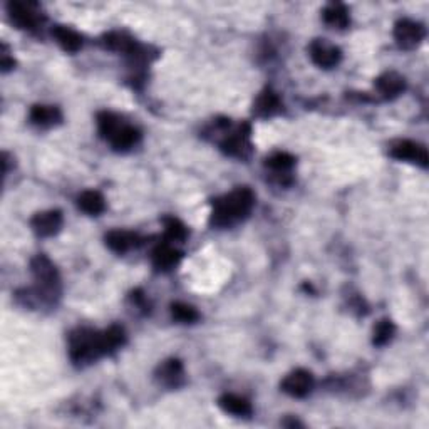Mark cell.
Masks as SVG:
<instances>
[{
	"label": "cell",
	"instance_id": "16",
	"mask_svg": "<svg viewBox=\"0 0 429 429\" xmlns=\"http://www.w3.org/2000/svg\"><path fill=\"white\" fill-rule=\"evenodd\" d=\"M404 86H406L404 78L398 72H386L376 81V89L379 91V94H382L387 99L399 96L404 91Z\"/></svg>",
	"mask_w": 429,
	"mask_h": 429
},
{
	"label": "cell",
	"instance_id": "14",
	"mask_svg": "<svg viewBox=\"0 0 429 429\" xmlns=\"http://www.w3.org/2000/svg\"><path fill=\"white\" fill-rule=\"evenodd\" d=\"M140 244L141 238L136 233L124 232V230H112L106 235V245L116 253L128 252L133 246H137Z\"/></svg>",
	"mask_w": 429,
	"mask_h": 429
},
{
	"label": "cell",
	"instance_id": "11",
	"mask_svg": "<svg viewBox=\"0 0 429 429\" xmlns=\"http://www.w3.org/2000/svg\"><path fill=\"white\" fill-rule=\"evenodd\" d=\"M62 213L59 210H49V212H40L31 220L32 228L39 237H52L62 226Z\"/></svg>",
	"mask_w": 429,
	"mask_h": 429
},
{
	"label": "cell",
	"instance_id": "27",
	"mask_svg": "<svg viewBox=\"0 0 429 429\" xmlns=\"http://www.w3.org/2000/svg\"><path fill=\"white\" fill-rule=\"evenodd\" d=\"M394 335V323L387 319L380 321L378 326L374 327V344L376 346H386Z\"/></svg>",
	"mask_w": 429,
	"mask_h": 429
},
{
	"label": "cell",
	"instance_id": "18",
	"mask_svg": "<svg viewBox=\"0 0 429 429\" xmlns=\"http://www.w3.org/2000/svg\"><path fill=\"white\" fill-rule=\"evenodd\" d=\"M104 44H106L108 49L123 52L126 56H131L140 47V44L124 32H109V34L104 35Z\"/></svg>",
	"mask_w": 429,
	"mask_h": 429
},
{
	"label": "cell",
	"instance_id": "22",
	"mask_svg": "<svg viewBox=\"0 0 429 429\" xmlns=\"http://www.w3.org/2000/svg\"><path fill=\"white\" fill-rule=\"evenodd\" d=\"M323 22L334 29H346L349 26V12L342 3H330L323 9Z\"/></svg>",
	"mask_w": 429,
	"mask_h": 429
},
{
	"label": "cell",
	"instance_id": "4",
	"mask_svg": "<svg viewBox=\"0 0 429 429\" xmlns=\"http://www.w3.org/2000/svg\"><path fill=\"white\" fill-rule=\"evenodd\" d=\"M31 270L34 275L35 282H37V295L39 298H46V301H52L54 295L59 292V274L56 265L52 264L46 255H37L32 258Z\"/></svg>",
	"mask_w": 429,
	"mask_h": 429
},
{
	"label": "cell",
	"instance_id": "23",
	"mask_svg": "<svg viewBox=\"0 0 429 429\" xmlns=\"http://www.w3.org/2000/svg\"><path fill=\"white\" fill-rule=\"evenodd\" d=\"M267 168H270L275 175L278 176H289L290 169L294 168L295 158L289 153H275L267 160Z\"/></svg>",
	"mask_w": 429,
	"mask_h": 429
},
{
	"label": "cell",
	"instance_id": "12",
	"mask_svg": "<svg viewBox=\"0 0 429 429\" xmlns=\"http://www.w3.org/2000/svg\"><path fill=\"white\" fill-rule=\"evenodd\" d=\"M156 376H158V380L163 382L165 386L178 387L185 379L183 364L178 361V359H169V361H165L160 367H158Z\"/></svg>",
	"mask_w": 429,
	"mask_h": 429
},
{
	"label": "cell",
	"instance_id": "20",
	"mask_svg": "<svg viewBox=\"0 0 429 429\" xmlns=\"http://www.w3.org/2000/svg\"><path fill=\"white\" fill-rule=\"evenodd\" d=\"M78 206L83 210L84 213L96 214L103 213L104 208H106V201H104V196L101 195L99 192H94V190H87V192L81 193L78 198Z\"/></svg>",
	"mask_w": 429,
	"mask_h": 429
},
{
	"label": "cell",
	"instance_id": "8",
	"mask_svg": "<svg viewBox=\"0 0 429 429\" xmlns=\"http://www.w3.org/2000/svg\"><path fill=\"white\" fill-rule=\"evenodd\" d=\"M314 387V378L309 371L297 369L290 372L285 379L282 380V391L287 392L292 398H305Z\"/></svg>",
	"mask_w": 429,
	"mask_h": 429
},
{
	"label": "cell",
	"instance_id": "5",
	"mask_svg": "<svg viewBox=\"0 0 429 429\" xmlns=\"http://www.w3.org/2000/svg\"><path fill=\"white\" fill-rule=\"evenodd\" d=\"M7 10H9L12 22L20 27V29H35L40 24V20H42V15H40L37 9V3L34 2H20V0H15V2H9Z\"/></svg>",
	"mask_w": 429,
	"mask_h": 429
},
{
	"label": "cell",
	"instance_id": "2",
	"mask_svg": "<svg viewBox=\"0 0 429 429\" xmlns=\"http://www.w3.org/2000/svg\"><path fill=\"white\" fill-rule=\"evenodd\" d=\"M98 128L104 140H108L117 151H126L140 141V131L112 112H101L98 116Z\"/></svg>",
	"mask_w": 429,
	"mask_h": 429
},
{
	"label": "cell",
	"instance_id": "9",
	"mask_svg": "<svg viewBox=\"0 0 429 429\" xmlns=\"http://www.w3.org/2000/svg\"><path fill=\"white\" fill-rule=\"evenodd\" d=\"M310 58H312V60L319 67L330 69L341 62L342 54L339 47L332 46V44L323 39H317L314 40L312 46H310Z\"/></svg>",
	"mask_w": 429,
	"mask_h": 429
},
{
	"label": "cell",
	"instance_id": "17",
	"mask_svg": "<svg viewBox=\"0 0 429 429\" xmlns=\"http://www.w3.org/2000/svg\"><path fill=\"white\" fill-rule=\"evenodd\" d=\"M52 37L66 52H78L83 47V37L76 31L64 26H56L52 29Z\"/></svg>",
	"mask_w": 429,
	"mask_h": 429
},
{
	"label": "cell",
	"instance_id": "15",
	"mask_svg": "<svg viewBox=\"0 0 429 429\" xmlns=\"http://www.w3.org/2000/svg\"><path fill=\"white\" fill-rule=\"evenodd\" d=\"M282 111V101L270 89H265L253 104V112L258 117H270Z\"/></svg>",
	"mask_w": 429,
	"mask_h": 429
},
{
	"label": "cell",
	"instance_id": "24",
	"mask_svg": "<svg viewBox=\"0 0 429 429\" xmlns=\"http://www.w3.org/2000/svg\"><path fill=\"white\" fill-rule=\"evenodd\" d=\"M101 339H103L104 352L109 354V352L116 351L117 347H121L124 344V330L121 329V327L112 326L101 334Z\"/></svg>",
	"mask_w": 429,
	"mask_h": 429
},
{
	"label": "cell",
	"instance_id": "7",
	"mask_svg": "<svg viewBox=\"0 0 429 429\" xmlns=\"http://www.w3.org/2000/svg\"><path fill=\"white\" fill-rule=\"evenodd\" d=\"M221 149L226 155L235 156V158H246L250 155V126L249 124H242L237 131L232 133L230 136H226L221 141Z\"/></svg>",
	"mask_w": 429,
	"mask_h": 429
},
{
	"label": "cell",
	"instance_id": "10",
	"mask_svg": "<svg viewBox=\"0 0 429 429\" xmlns=\"http://www.w3.org/2000/svg\"><path fill=\"white\" fill-rule=\"evenodd\" d=\"M391 156L399 161L416 163L423 166V168H426L429 161L426 148L421 146L418 143H412V141H399V143H396L394 146L391 148Z\"/></svg>",
	"mask_w": 429,
	"mask_h": 429
},
{
	"label": "cell",
	"instance_id": "21",
	"mask_svg": "<svg viewBox=\"0 0 429 429\" xmlns=\"http://www.w3.org/2000/svg\"><path fill=\"white\" fill-rule=\"evenodd\" d=\"M218 404L225 412L235 416H250L252 414V404L249 401L235 394H224L218 399Z\"/></svg>",
	"mask_w": 429,
	"mask_h": 429
},
{
	"label": "cell",
	"instance_id": "13",
	"mask_svg": "<svg viewBox=\"0 0 429 429\" xmlns=\"http://www.w3.org/2000/svg\"><path fill=\"white\" fill-rule=\"evenodd\" d=\"M180 260L181 253L169 244H160L153 250V265H155L158 270L166 272V270L175 269V267L180 264Z\"/></svg>",
	"mask_w": 429,
	"mask_h": 429
},
{
	"label": "cell",
	"instance_id": "25",
	"mask_svg": "<svg viewBox=\"0 0 429 429\" xmlns=\"http://www.w3.org/2000/svg\"><path fill=\"white\" fill-rule=\"evenodd\" d=\"M171 315L173 319L178 322H183V323H192L198 321V312L195 309H193L192 305H188V303H181L176 302L171 305Z\"/></svg>",
	"mask_w": 429,
	"mask_h": 429
},
{
	"label": "cell",
	"instance_id": "26",
	"mask_svg": "<svg viewBox=\"0 0 429 429\" xmlns=\"http://www.w3.org/2000/svg\"><path fill=\"white\" fill-rule=\"evenodd\" d=\"M165 230L166 237L171 242H183L185 238L188 237V230H186V226L181 224L178 218H165Z\"/></svg>",
	"mask_w": 429,
	"mask_h": 429
},
{
	"label": "cell",
	"instance_id": "3",
	"mask_svg": "<svg viewBox=\"0 0 429 429\" xmlns=\"http://www.w3.org/2000/svg\"><path fill=\"white\" fill-rule=\"evenodd\" d=\"M69 352L76 364H89L104 355L103 339L101 334L91 329H78L69 337Z\"/></svg>",
	"mask_w": 429,
	"mask_h": 429
},
{
	"label": "cell",
	"instance_id": "28",
	"mask_svg": "<svg viewBox=\"0 0 429 429\" xmlns=\"http://www.w3.org/2000/svg\"><path fill=\"white\" fill-rule=\"evenodd\" d=\"M0 64H2V71H9V69L14 67V59H12L9 52H7L6 44L2 46V60H0Z\"/></svg>",
	"mask_w": 429,
	"mask_h": 429
},
{
	"label": "cell",
	"instance_id": "19",
	"mask_svg": "<svg viewBox=\"0 0 429 429\" xmlns=\"http://www.w3.org/2000/svg\"><path fill=\"white\" fill-rule=\"evenodd\" d=\"M62 115H60L59 108L56 106H44V104H37L31 109V121L37 126H54V124L60 123Z\"/></svg>",
	"mask_w": 429,
	"mask_h": 429
},
{
	"label": "cell",
	"instance_id": "6",
	"mask_svg": "<svg viewBox=\"0 0 429 429\" xmlns=\"http://www.w3.org/2000/svg\"><path fill=\"white\" fill-rule=\"evenodd\" d=\"M394 37L403 49H414L424 39V27L414 20L403 19L396 24Z\"/></svg>",
	"mask_w": 429,
	"mask_h": 429
},
{
	"label": "cell",
	"instance_id": "1",
	"mask_svg": "<svg viewBox=\"0 0 429 429\" xmlns=\"http://www.w3.org/2000/svg\"><path fill=\"white\" fill-rule=\"evenodd\" d=\"M255 205V195L252 190L238 188L230 195H225L213 201L212 225L232 226L237 221L249 217Z\"/></svg>",
	"mask_w": 429,
	"mask_h": 429
}]
</instances>
